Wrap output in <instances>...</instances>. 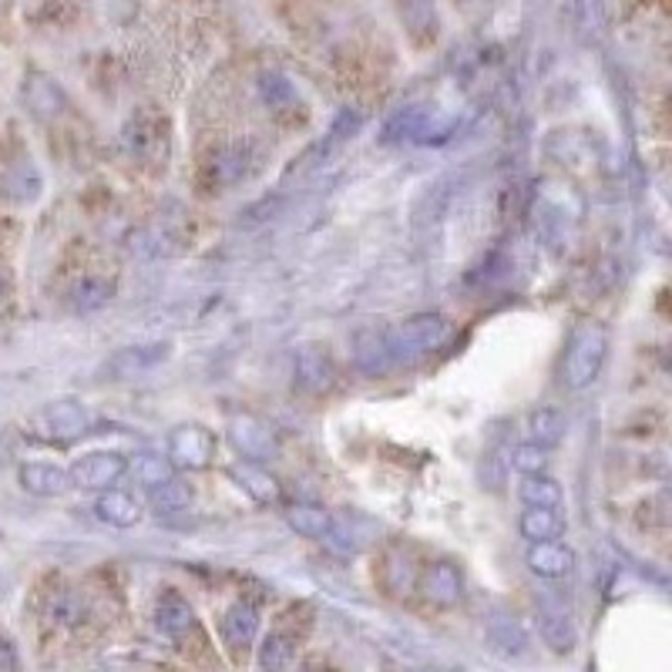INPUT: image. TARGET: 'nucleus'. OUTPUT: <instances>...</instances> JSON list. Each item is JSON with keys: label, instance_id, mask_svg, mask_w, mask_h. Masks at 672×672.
Returning a JSON list of instances; mask_svg holds the SVG:
<instances>
[{"label": "nucleus", "instance_id": "18", "mask_svg": "<svg viewBox=\"0 0 672 672\" xmlns=\"http://www.w3.org/2000/svg\"><path fill=\"white\" fill-rule=\"evenodd\" d=\"M24 102L37 118H55L64 108V92L58 81L44 78V74H31L24 84Z\"/></svg>", "mask_w": 672, "mask_h": 672}, {"label": "nucleus", "instance_id": "26", "mask_svg": "<svg viewBox=\"0 0 672 672\" xmlns=\"http://www.w3.org/2000/svg\"><path fill=\"white\" fill-rule=\"evenodd\" d=\"M249 155H246V149L243 145H233V149H222L219 155H215V162H212V182L215 186H233V182H239V178H246V172H249Z\"/></svg>", "mask_w": 672, "mask_h": 672}, {"label": "nucleus", "instance_id": "22", "mask_svg": "<svg viewBox=\"0 0 672 672\" xmlns=\"http://www.w3.org/2000/svg\"><path fill=\"white\" fill-rule=\"evenodd\" d=\"M115 276H105V273H87V276H81L78 283H74V290H71V303L78 306V309H98V306H105L111 296H115Z\"/></svg>", "mask_w": 672, "mask_h": 672}, {"label": "nucleus", "instance_id": "24", "mask_svg": "<svg viewBox=\"0 0 672 672\" xmlns=\"http://www.w3.org/2000/svg\"><path fill=\"white\" fill-rule=\"evenodd\" d=\"M487 642H491V649L502 652V656H521V652L528 649L524 629H521L515 618H508V615L491 618V625H487Z\"/></svg>", "mask_w": 672, "mask_h": 672}, {"label": "nucleus", "instance_id": "16", "mask_svg": "<svg viewBox=\"0 0 672 672\" xmlns=\"http://www.w3.org/2000/svg\"><path fill=\"white\" fill-rule=\"evenodd\" d=\"M518 531L524 542L538 545V542H562L565 534V518L558 508H524L518 518Z\"/></svg>", "mask_w": 672, "mask_h": 672}, {"label": "nucleus", "instance_id": "34", "mask_svg": "<svg viewBox=\"0 0 672 672\" xmlns=\"http://www.w3.org/2000/svg\"><path fill=\"white\" fill-rule=\"evenodd\" d=\"M11 303V276H8V269L0 266V309H4Z\"/></svg>", "mask_w": 672, "mask_h": 672}, {"label": "nucleus", "instance_id": "13", "mask_svg": "<svg viewBox=\"0 0 672 672\" xmlns=\"http://www.w3.org/2000/svg\"><path fill=\"white\" fill-rule=\"evenodd\" d=\"M21 487L27 495H37V498H58L71 487V478H68V468L55 464V461H27L21 464Z\"/></svg>", "mask_w": 672, "mask_h": 672}, {"label": "nucleus", "instance_id": "20", "mask_svg": "<svg viewBox=\"0 0 672 672\" xmlns=\"http://www.w3.org/2000/svg\"><path fill=\"white\" fill-rule=\"evenodd\" d=\"M528 444H538L545 447V451H552V447L565 437V414L558 408H538L531 411L528 417Z\"/></svg>", "mask_w": 672, "mask_h": 672}, {"label": "nucleus", "instance_id": "14", "mask_svg": "<svg viewBox=\"0 0 672 672\" xmlns=\"http://www.w3.org/2000/svg\"><path fill=\"white\" fill-rule=\"evenodd\" d=\"M353 353H356V367H361L367 377H384V374H390L397 367L384 330L361 333V337H356V343H353Z\"/></svg>", "mask_w": 672, "mask_h": 672}, {"label": "nucleus", "instance_id": "1", "mask_svg": "<svg viewBox=\"0 0 672 672\" xmlns=\"http://www.w3.org/2000/svg\"><path fill=\"white\" fill-rule=\"evenodd\" d=\"M387 333V346L393 353V364H411L421 361V356L440 353L455 337V323L444 317V313H414L403 323H397Z\"/></svg>", "mask_w": 672, "mask_h": 672}, {"label": "nucleus", "instance_id": "8", "mask_svg": "<svg viewBox=\"0 0 672 672\" xmlns=\"http://www.w3.org/2000/svg\"><path fill=\"white\" fill-rule=\"evenodd\" d=\"M226 437L236 451L249 461H273L280 455V437L266 421L252 417V414H236L229 417Z\"/></svg>", "mask_w": 672, "mask_h": 672}, {"label": "nucleus", "instance_id": "21", "mask_svg": "<svg viewBox=\"0 0 672 672\" xmlns=\"http://www.w3.org/2000/svg\"><path fill=\"white\" fill-rule=\"evenodd\" d=\"M518 498L524 502V508H562V484L549 474H531L521 478Z\"/></svg>", "mask_w": 672, "mask_h": 672}, {"label": "nucleus", "instance_id": "35", "mask_svg": "<svg viewBox=\"0 0 672 672\" xmlns=\"http://www.w3.org/2000/svg\"><path fill=\"white\" fill-rule=\"evenodd\" d=\"M95 672H105V669H95Z\"/></svg>", "mask_w": 672, "mask_h": 672}, {"label": "nucleus", "instance_id": "33", "mask_svg": "<svg viewBox=\"0 0 672 672\" xmlns=\"http://www.w3.org/2000/svg\"><path fill=\"white\" fill-rule=\"evenodd\" d=\"M293 84L283 78V74H262V98L269 102V105H283V102H293Z\"/></svg>", "mask_w": 672, "mask_h": 672}, {"label": "nucleus", "instance_id": "23", "mask_svg": "<svg viewBox=\"0 0 672 672\" xmlns=\"http://www.w3.org/2000/svg\"><path fill=\"white\" fill-rule=\"evenodd\" d=\"M128 471L134 474V481H139L145 491H155V487H162L165 481L175 478V468L168 464V458H162V455H155V451L134 455V458L128 461Z\"/></svg>", "mask_w": 672, "mask_h": 672}, {"label": "nucleus", "instance_id": "15", "mask_svg": "<svg viewBox=\"0 0 672 672\" xmlns=\"http://www.w3.org/2000/svg\"><path fill=\"white\" fill-rule=\"evenodd\" d=\"M95 515L105 524L125 531V528H134L145 518V508H142L139 498L128 495V491H105V495H98V502H95Z\"/></svg>", "mask_w": 672, "mask_h": 672}, {"label": "nucleus", "instance_id": "29", "mask_svg": "<svg viewBox=\"0 0 672 672\" xmlns=\"http://www.w3.org/2000/svg\"><path fill=\"white\" fill-rule=\"evenodd\" d=\"M51 618L61 622V625H68V629H74V625H81V622L87 618V605H84V599L74 596V592H58V596L51 599Z\"/></svg>", "mask_w": 672, "mask_h": 672}, {"label": "nucleus", "instance_id": "3", "mask_svg": "<svg viewBox=\"0 0 672 672\" xmlns=\"http://www.w3.org/2000/svg\"><path fill=\"white\" fill-rule=\"evenodd\" d=\"M92 431V411L81 400H55L48 408H40L37 417L31 421V434L44 444H74Z\"/></svg>", "mask_w": 672, "mask_h": 672}, {"label": "nucleus", "instance_id": "30", "mask_svg": "<svg viewBox=\"0 0 672 672\" xmlns=\"http://www.w3.org/2000/svg\"><path fill=\"white\" fill-rule=\"evenodd\" d=\"M511 468L521 471L524 478L545 474V468H549V451H545V447H538V444H518L515 451H511Z\"/></svg>", "mask_w": 672, "mask_h": 672}, {"label": "nucleus", "instance_id": "10", "mask_svg": "<svg viewBox=\"0 0 672 672\" xmlns=\"http://www.w3.org/2000/svg\"><path fill=\"white\" fill-rule=\"evenodd\" d=\"M424 599L437 609H451L464 599V571L451 558H437L424 571Z\"/></svg>", "mask_w": 672, "mask_h": 672}, {"label": "nucleus", "instance_id": "25", "mask_svg": "<svg viewBox=\"0 0 672 672\" xmlns=\"http://www.w3.org/2000/svg\"><path fill=\"white\" fill-rule=\"evenodd\" d=\"M259 665L266 672H290L296 665V642L286 633H269L259 646Z\"/></svg>", "mask_w": 672, "mask_h": 672}, {"label": "nucleus", "instance_id": "17", "mask_svg": "<svg viewBox=\"0 0 672 672\" xmlns=\"http://www.w3.org/2000/svg\"><path fill=\"white\" fill-rule=\"evenodd\" d=\"M229 478L246 491L249 498H256L259 505H276V502L283 498L280 481L269 474V471L256 468V464H233V468H229Z\"/></svg>", "mask_w": 672, "mask_h": 672}, {"label": "nucleus", "instance_id": "2", "mask_svg": "<svg viewBox=\"0 0 672 672\" xmlns=\"http://www.w3.org/2000/svg\"><path fill=\"white\" fill-rule=\"evenodd\" d=\"M609 361V330L599 323H581L565 350L562 361V380L568 390H586L599 380L602 367Z\"/></svg>", "mask_w": 672, "mask_h": 672}, {"label": "nucleus", "instance_id": "32", "mask_svg": "<svg viewBox=\"0 0 672 672\" xmlns=\"http://www.w3.org/2000/svg\"><path fill=\"white\" fill-rule=\"evenodd\" d=\"M27 175H34V165H17V168L8 172V178H4V192H8L11 199H17V202H31V199H37V192L27 189Z\"/></svg>", "mask_w": 672, "mask_h": 672}, {"label": "nucleus", "instance_id": "27", "mask_svg": "<svg viewBox=\"0 0 672 672\" xmlns=\"http://www.w3.org/2000/svg\"><path fill=\"white\" fill-rule=\"evenodd\" d=\"M149 495H152V505H155L158 511H165V515H178V511H186V508L192 505L196 491H192L189 481L172 478V481H165L162 487L149 491Z\"/></svg>", "mask_w": 672, "mask_h": 672}, {"label": "nucleus", "instance_id": "28", "mask_svg": "<svg viewBox=\"0 0 672 672\" xmlns=\"http://www.w3.org/2000/svg\"><path fill=\"white\" fill-rule=\"evenodd\" d=\"M542 636L555 652H568L575 646V625L562 609L558 612H542Z\"/></svg>", "mask_w": 672, "mask_h": 672}, {"label": "nucleus", "instance_id": "5", "mask_svg": "<svg viewBox=\"0 0 672 672\" xmlns=\"http://www.w3.org/2000/svg\"><path fill=\"white\" fill-rule=\"evenodd\" d=\"M455 128L458 121L447 115H437L427 108H408L387 125V139L417 142V145H444L455 134Z\"/></svg>", "mask_w": 672, "mask_h": 672}, {"label": "nucleus", "instance_id": "19", "mask_svg": "<svg viewBox=\"0 0 672 672\" xmlns=\"http://www.w3.org/2000/svg\"><path fill=\"white\" fill-rule=\"evenodd\" d=\"M286 521L296 534L313 538V542H330L333 524H337V518L327 508H317V505H296Z\"/></svg>", "mask_w": 672, "mask_h": 672}, {"label": "nucleus", "instance_id": "31", "mask_svg": "<svg viewBox=\"0 0 672 672\" xmlns=\"http://www.w3.org/2000/svg\"><path fill=\"white\" fill-rule=\"evenodd\" d=\"M387 581H393L390 589L397 596L411 592V586H414V562L403 552H390V558H387Z\"/></svg>", "mask_w": 672, "mask_h": 672}, {"label": "nucleus", "instance_id": "9", "mask_svg": "<svg viewBox=\"0 0 672 672\" xmlns=\"http://www.w3.org/2000/svg\"><path fill=\"white\" fill-rule=\"evenodd\" d=\"M259 625H262L259 609H256L252 602L239 599V602H233V605L226 609V615H222L219 636H222V642H226V649H229L233 656H243V652L252 649V642H256V636H259Z\"/></svg>", "mask_w": 672, "mask_h": 672}, {"label": "nucleus", "instance_id": "6", "mask_svg": "<svg viewBox=\"0 0 672 672\" xmlns=\"http://www.w3.org/2000/svg\"><path fill=\"white\" fill-rule=\"evenodd\" d=\"M337 384V361L323 343H299L293 353V387L309 393V397H323Z\"/></svg>", "mask_w": 672, "mask_h": 672}, {"label": "nucleus", "instance_id": "7", "mask_svg": "<svg viewBox=\"0 0 672 672\" xmlns=\"http://www.w3.org/2000/svg\"><path fill=\"white\" fill-rule=\"evenodd\" d=\"M128 474V458H121L118 451H92L78 458L71 468H68V478H71V487L78 491H111L121 478Z\"/></svg>", "mask_w": 672, "mask_h": 672}, {"label": "nucleus", "instance_id": "4", "mask_svg": "<svg viewBox=\"0 0 672 672\" xmlns=\"http://www.w3.org/2000/svg\"><path fill=\"white\" fill-rule=\"evenodd\" d=\"M219 455V440L209 427L189 421L168 431V464L178 471H205L215 464Z\"/></svg>", "mask_w": 672, "mask_h": 672}, {"label": "nucleus", "instance_id": "12", "mask_svg": "<svg viewBox=\"0 0 672 672\" xmlns=\"http://www.w3.org/2000/svg\"><path fill=\"white\" fill-rule=\"evenodd\" d=\"M524 565L534 578H545V581H558L568 578L575 568V552L565 542H538L528 545L524 552Z\"/></svg>", "mask_w": 672, "mask_h": 672}, {"label": "nucleus", "instance_id": "11", "mask_svg": "<svg viewBox=\"0 0 672 672\" xmlns=\"http://www.w3.org/2000/svg\"><path fill=\"white\" fill-rule=\"evenodd\" d=\"M196 625H199V618H196V609L189 605L186 596H178L175 589H165L158 596V602H155V629L165 639L182 642L196 633Z\"/></svg>", "mask_w": 672, "mask_h": 672}]
</instances>
